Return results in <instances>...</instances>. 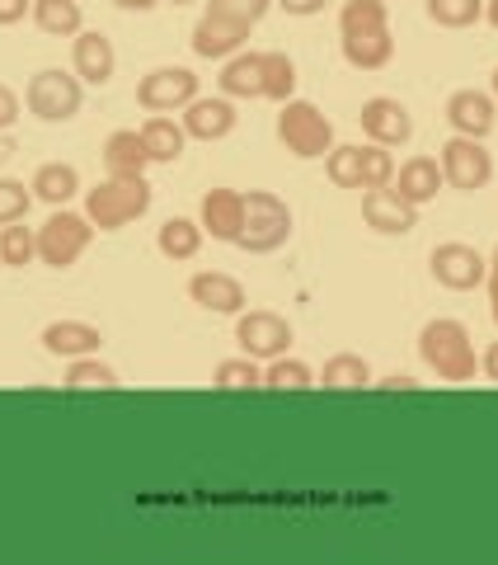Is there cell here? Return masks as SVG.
Returning <instances> with one entry per match:
<instances>
[{"mask_svg":"<svg viewBox=\"0 0 498 565\" xmlns=\"http://www.w3.org/2000/svg\"><path fill=\"white\" fill-rule=\"evenodd\" d=\"M113 6H118V10H128V14H151L160 0H113Z\"/></svg>","mask_w":498,"mask_h":565,"instance_id":"bcb514c9","label":"cell"},{"mask_svg":"<svg viewBox=\"0 0 498 565\" xmlns=\"http://www.w3.org/2000/svg\"><path fill=\"white\" fill-rule=\"evenodd\" d=\"M212 386L226 396H249V392H263V363L245 359V353H236V359H221L217 373H212Z\"/></svg>","mask_w":498,"mask_h":565,"instance_id":"4dcf8cb0","label":"cell"},{"mask_svg":"<svg viewBox=\"0 0 498 565\" xmlns=\"http://www.w3.org/2000/svg\"><path fill=\"white\" fill-rule=\"evenodd\" d=\"M429 269L437 278V288L475 292V288H485V278H489V259L466 241H447V245H437V250L429 255Z\"/></svg>","mask_w":498,"mask_h":565,"instance_id":"30bf717a","label":"cell"},{"mask_svg":"<svg viewBox=\"0 0 498 565\" xmlns=\"http://www.w3.org/2000/svg\"><path fill=\"white\" fill-rule=\"evenodd\" d=\"M188 43H193V57H203V62H226V57H236V52H245L249 24L203 10V20L193 24V39H188Z\"/></svg>","mask_w":498,"mask_h":565,"instance_id":"7c38bea8","label":"cell"},{"mask_svg":"<svg viewBox=\"0 0 498 565\" xmlns=\"http://www.w3.org/2000/svg\"><path fill=\"white\" fill-rule=\"evenodd\" d=\"M325 174L339 189H362V147H334L325 156Z\"/></svg>","mask_w":498,"mask_h":565,"instance_id":"d590c367","label":"cell"},{"mask_svg":"<svg viewBox=\"0 0 498 565\" xmlns=\"http://www.w3.org/2000/svg\"><path fill=\"white\" fill-rule=\"evenodd\" d=\"M362 222L377 236H409L419 226V207L404 203L396 189H362Z\"/></svg>","mask_w":498,"mask_h":565,"instance_id":"9a60e30c","label":"cell"},{"mask_svg":"<svg viewBox=\"0 0 498 565\" xmlns=\"http://www.w3.org/2000/svg\"><path fill=\"white\" fill-rule=\"evenodd\" d=\"M170 6H193V0H170Z\"/></svg>","mask_w":498,"mask_h":565,"instance_id":"f907efd6","label":"cell"},{"mask_svg":"<svg viewBox=\"0 0 498 565\" xmlns=\"http://www.w3.org/2000/svg\"><path fill=\"white\" fill-rule=\"evenodd\" d=\"M43 353H52V359H90V353L104 349V330L90 326V321H47L43 326Z\"/></svg>","mask_w":498,"mask_h":565,"instance_id":"d6986e66","label":"cell"},{"mask_svg":"<svg viewBox=\"0 0 498 565\" xmlns=\"http://www.w3.org/2000/svg\"><path fill=\"white\" fill-rule=\"evenodd\" d=\"M14 151H20V147H14V141H10L6 132H0V170H6V166L14 161Z\"/></svg>","mask_w":498,"mask_h":565,"instance_id":"7dc6e473","label":"cell"},{"mask_svg":"<svg viewBox=\"0 0 498 565\" xmlns=\"http://www.w3.org/2000/svg\"><path fill=\"white\" fill-rule=\"evenodd\" d=\"M29 189H33V199H39V203H47V207H66V203L80 193V170H76V166H66V161H47V166L33 170Z\"/></svg>","mask_w":498,"mask_h":565,"instance_id":"cb8c5ba5","label":"cell"},{"mask_svg":"<svg viewBox=\"0 0 498 565\" xmlns=\"http://www.w3.org/2000/svg\"><path fill=\"white\" fill-rule=\"evenodd\" d=\"M236 344L245 359H255V363H273L282 359V353L292 349V321L288 316H278V311H240L236 316Z\"/></svg>","mask_w":498,"mask_h":565,"instance_id":"ba28073f","label":"cell"},{"mask_svg":"<svg viewBox=\"0 0 498 565\" xmlns=\"http://www.w3.org/2000/svg\"><path fill=\"white\" fill-rule=\"evenodd\" d=\"M20 114H24V104H20V95L10 90L6 81H0V132H10L14 122H20Z\"/></svg>","mask_w":498,"mask_h":565,"instance_id":"ab89813d","label":"cell"},{"mask_svg":"<svg viewBox=\"0 0 498 565\" xmlns=\"http://www.w3.org/2000/svg\"><path fill=\"white\" fill-rule=\"evenodd\" d=\"M207 10H212V14H226V20H240V24L255 29L263 14L273 10V0H207Z\"/></svg>","mask_w":498,"mask_h":565,"instance_id":"f35d334b","label":"cell"},{"mask_svg":"<svg viewBox=\"0 0 498 565\" xmlns=\"http://www.w3.org/2000/svg\"><path fill=\"white\" fill-rule=\"evenodd\" d=\"M155 203V189L147 184V174H109L104 184L85 189V217L95 222V232H122V226H132L137 217H147Z\"/></svg>","mask_w":498,"mask_h":565,"instance_id":"7a4b0ae2","label":"cell"},{"mask_svg":"<svg viewBox=\"0 0 498 565\" xmlns=\"http://www.w3.org/2000/svg\"><path fill=\"white\" fill-rule=\"evenodd\" d=\"M0 269H6V264H0Z\"/></svg>","mask_w":498,"mask_h":565,"instance_id":"816d5d0a","label":"cell"},{"mask_svg":"<svg viewBox=\"0 0 498 565\" xmlns=\"http://www.w3.org/2000/svg\"><path fill=\"white\" fill-rule=\"evenodd\" d=\"M292 241V207L269 189L245 193V232H240V250L245 255H273Z\"/></svg>","mask_w":498,"mask_h":565,"instance_id":"3957f363","label":"cell"},{"mask_svg":"<svg viewBox=\"0 0 498 565\" xmlns=\"http://www.w3.org/2000/svg\"><path fill=\"white\" fill-rule=\"evenodd\" d=\"M221 95L226 99H263V52H236L221 62Z\"/></svg>","mask_w":498,"mask_h":565,"instance_id":"44dd1931","label":"cell"},{"mask_svg":"<svg viewBox=\"0 0 498 565\" xmlns=\"http://www.w3.org/2000/svg\"><path fill=\"white\" fill-rule=\"evenodd\" d=\"M80 104H85V85L76 71L47 66L39 76H29V85H24V109L39 122H71L80 114Z\"/></svg>","mask_w":498,"mask_h":565,"instance_id":"5b68a950","label":"cell"},{"mask_svg":"<svg viewBox=\"0 0 498 565\" xmlns=\"http://www.w3.org/2000/svg\"><path fill=\"white\" fill-rule=\"evenodd\" d=\"M278 141L296 156V161H320V156L334 151V122L325 118L320 104L288 99L278 114Z\"/></svg>","mask_w":498,"mask_h":565,"instance_id":"277c9868","label":"cell"},{"mask_svg":"<svg viewBox=\"0 0 498 565\" xmlns=\"http://www.w3.org/2000/svg\"><path fill=\"white\" fill-rule=\"evenodd\" d=\"M447 122H452L456 137L485 141L494 132V122H498V99L489 90H456L447 99Z\"/></svg>","mask_w":498,"mask_h":565,"instance_id":"ac0fdd59","label":"cell"},{"mask_svg":"<svg viewBox=\"0 0 498 565\" xmlns=\"http://www.w3.org/2000/svg\"><path fill=\"white\" fill-rule=\"evenodd\" d=\"M485 20L498 29V0H485Z\"/></svg>","mask_w":498,"mask_h":565,"instance_id":"c3c4849f","label":"cell"},{"mask_svg":"<svg viewBox=\"0 0 498 565\" xmlns=\"http://www.w3.org/2000/svg\"><path fill=\"white\" fill-rule=\"evenodd\" d=\"M423 10L437 29H475L485 20V0H429Z\"/></svg>","mask_w":498,"mask_h":565,"instance_id":"e575fe53","label":"cell"},{"mask_svg":"<svg viewBox=\"0 0 498 565\" xmlns=\"http://www.w3.org/2000/svg\"><path fill=\"white\" fill-rule=\"evenodd\" d=\"M489 95L498 99V66H494V81H489Z\"/></svg>","mask_w":498,"mask_h":565,"instance_id":"681fc988","label":"cell"},{"mask_svg":"<svg viewBox=\"0 0 498 565\" xmlns=\"http://www.w3.org/2000/svg\"><path fill=\"white\" fill-rule=\"evenodd\" d=\"M33 207V189L20 184V180H0V226L10 222H24Z\"/></svg>","mask_w":498,"mask_h":565,"instance_id":"74e56055","label":"cell"},{"mask_svg":"<svg viewBox=\"0 0 498 565\" xmlns=\"http://www.w3.org/2000/svg\"><path fill=\"white\" fill-rule=\"evenodd\" d=\"M203 226L193 222V217H170L165 226L155 232V250L165 255V259H174V264H188V259H198V250H203Z\"/></svg>","mask_w":498,"mask_h":565,"instance_id":"4316f807","label":"cell"},{"mask_svg":"<svg viewBox=\"0 0 498 565\" xmlns=\"http://www.w3.org/2000/svg\"><path fill=\"white\" fill-rule=\"evenodd\" d=\"M273 6H282L288 14H296V20H311V14H320L329 6V0H273Z\"/></svg>","mask_w":498,"mask_h":565,"instance_id":"b9f144b4","label":"cell"},{"mask_svg":"<svg viewBox=\"0 0 498 565\" xmlns=\"http://www.w3.org/2000/svg\"><path fill=\"white\" fill-rule=\"evenodd\" d=\"M71 71L80 76V85H109L118 71V52L109 43V33L80 29L76 39H71Z\"/></svg>","mask_w":498,"mask_h":565,"instance_id":"4fadbf2b","label":"cell"},{"mask_svg":"<svg viewBox=\"0 0 498 565\" xmlns=\"http://www.w3.org/2000/svg\"><path fill=\"white\" fill-rule=\"evenodd\" d=\"M494 255H498V250H494Z\"/></svg>","mask_w":498,"mask_h":565,"instance_id":"f5cc1de1","label":"cell"},{"mask_svg":"<svg viewBox=\"0 0 498 565\" xmlns=\"http://www.w3.org/2000/svg\"><path fill=\"white\" fill-rule=\"evenodd\" d=\"M263 392H278V396H301V392H315V367L301 363V359H273L263 363Z\"/></svg>","mask_w":498,"mask_h":565,"instance_id":"f1b7e54d","label":"cell"},{"mask_svg":"<svg viewBox=\"0 0 498 565\" xmlns=\"http://www.w3.org/2000/svg\"><path fill=\"white\" fill-rule=\"evenodd\" d=\"M33 259H39V232H29L24 222L0 226V264L6 269H24Z\"/></svg>","mask_w":498,"mask_h":565,"instance_id":"836d02e7","label":"cell"},{"mask_svg":"<svg viewBox=\"0 0 498 565\" xmlns=\"http://www.w3.org/2000/svg\"><path fill=\"white\" fill-rule=\"evenodd\" d=\"M184 132H188V141H221V137H230L236 132V122H240V114H236V99H226V95H217V99H207V95H198L184 109Z\"/></svg>","mask_w":498,"mask_h":565,"instance_id":"e0dca14e","label":"cell"},{"mask_svg":"<svg viewBox=\"0 0 498 565\" xmlns=\"http://www.w3.org/2000/svg\"><path fill=\"white\" fill-rule=\"evenodd\" d=\"M358 122H362L367 141H377V147H409V141H414V114L390 95H371L362 104Z\"/></svg>","mask_w":498,"mask_h":565,"instance_id":"8fae6325","label":"cell"},{"mask_svg":"<svg viewBox=\"0 0 498 565\" xmlns=\"http://www.w3.org/2000/svg\"><path fill=\"white\" fill-rule=\"evenodd\" d=\"M377 29H390L386 0H344V10H339V39H353V33H377Z\"/></svg>","mask_w":498,"mask_h":565,"instance_id":"1f68e13d","label":"cell"},{"mask_svg":"<svg viewBox=\"0 0 498 565\" xmlns=\"http://www.w3.org/2000/svg\"><path fill=\"white\" fill-rule=\"evenodd\" d=\"M437 166H442V180H447V189L479 193V189L494 184V156H489L485 141H475V137H456L452 132V141H442Z\"/></svg>","mask_w":498,"mask_h":565,"instance_id":"52a82bcc","label":"cell"},{"mask_svg":"<svg viewBox=\"0 0 498 565\" xmlns=\"http://www.w3.org/2000/svg\"><path fill=\"white\" fill-rule=\"evenodd\" d=\"M33 24L47 39H76L85 29V14H80V0H33Z\"/></svg>","mask_w":498,"mask_h":565,"instance_id":"83f0119b","label":"cell"},{"mask_svg":"<svg viewBox=\"0 0 498 565\" xmlns=\"http://www.w3.org/2000/svg\"><path fill=\"white\" fill-rule=\"evenodd\" d=\"M315 386L320 392H367L371 363L362 353H334V359H325V367L315 373Z\"/></svg>","mask_w":498,"mask_h":565,"instance_id":"d4e9b609","label":"cell"},{"mask_svg":"<svg viewBox=\"0 0 498 565\" xmlns=\"http://www.w3.org/2000/svg\"><path fill=\"white\" fill-rule=\"evenodd\" d=\"M24 14H33V0H0V29L20 24Z\"/></svg>","mask_w":498,"mask_h":565,"instance_id":"60d3db41","label":"cell"},{"mask_svg":"<svg viewBox=\"0 0 498 565\" xmlns=\"http://www.w3.org/2000/svg\"><path fill=\"white\" fill-rule=\"evenodd\" d=\"M263 99L273 104L296 99V62L288 52H263Z\"/></svg>","mask_w":498,"mask_h":565,"instance_id":"d6a6232c","label":"cell"},{"mask_svg":"<svg viewBox=\"0 0 498 565\" xmlns=\"http://www.w3.org/2000/svg\"><path fill=\"white\" fill-rule=\"evenodd\" d=\"M479 373H485V377L498 386V340H494L485 353H479Z\"/></svg>","mask_w":498,"mask_h":565,"instance_id":"ee69618b","label":"cell"},{"mask_svg":"<svg viewBox=\"0 0 498 565\" xmlns=\"http://www.w3.org/2000/svg\"><path fill=\"white\" fill-rule=\"evenodd\" d=\"M485 288H489V316H494V326H498V255L489 259V278H485Z\"/></svg>","mask_w":498,"mask_h":565,"instance_id":"f6af8a7d","label":"cell"},{"mask_svg":"<svg viewBox=\"0 0 498 565\" xmlns=\"http://www.w3.org/2000/svg\"><path fill=\"white\" fill-rule=\"evenodd\" d=\"M198 99V76L188 66H155L137 81V104L147 114H180Z\"/></svg>","mask_w":498,"mask_h":565,"instance_id":"9c48e42d","label":"cell"},{"mask_svg":"<svg viewBox=\"0 0 498 565\" xmlns=\"http://www.w3.org/2000/svg\"><path fill=\"white\" fill-rule=\"evenodd\" d=\"M188 302H198L212 316H240L249 307V292L240 278H230L221 269H203L188 278Z\"/></svg>","mask_w":498,"mask_h":565,"instance_id":"2e32d148","label":"cell"},{"mask_svg":"<svg viewBox=\"0 0 498 565\" xmlns=\"http://www.w3.org/2000/svg\"><path fill=\"white\" fill-rule=\"evenodd\" d=\"M198 226H203V236L221 241V245H236L240 232H245V193L240 189H212V193H203Z\"/></svg>","mask_w":498,"mask_h":565,"instance_id":"5bb4252c","label":"cell"},{"mask_svg":"<svg viewBox=\"0 0 498 565\" xmlns=\"http://www.w3.org/2000/svg\"><path fill=\"white\" fill-rule=\"evenodd\" d=\"M137 132H141V141H147V151H151V166H174L188 151L184 122H174L170 114H151Z\"/></svg>","mask_w":498,"mask_h":565,"instance_id":"603a6c76","label":"cell"},{"mask_svg":"<svg viewBox=\"0 0 498 565\" xmlns=\"http://www.w3.org/2000/svg\"><path fill=\"white\" fill-rule=\"evenodd\" d=\"M377 392H386V396H396V392H419V377H404V373H396V377L377 382Z\"/></svg>","mask_w":498,"mask_h":565,"instance_id":"7bdbcfd3","label":"cell"},{"mask_svg":"<svg viewBox=\"0 0 498 565\" xmlns=\"http://www.w3.org/2000/svg\"><path fill=\"white\" fill-rule=\"evenodd\" d=\"M95 241V222L85 212L71 207H52V217L39 226V264L47 269H71Z\"/></svg>","mask_w":498,"mask_h":565,"instance_id":"8992f818","label":"cell"},{"mask_svg":"<svg viewBox=\"0 0 498 565\" xmlns=\"http://www.w3.org/2000/svg\"><path fill=\"white\" fill-rule=\"evenodd\" d=\"M390 180H396V156H390V147L367 141L362 147V189H390Z\"/></svg>","mask_w":498,"mask_h":565,"instance_id":"8d00e7d4","label":"cell"},{"mask_svg":"<svg viewBox=\"0 0 498 565\" xmlns=\"http://www.w3.org/2000/svg\"><path fill=\"white\" fill-rule=\"evenodd\" d=\"M339 47H344V62L353 71H381V66H390V57H396V39H390V29L353 33V39H339Z\"/></svg>","mask_w":498,"mask_h":565,"instance_id":"484cf974","label":"cell"},{"mask_svg":"<svg viewBox=\"0 0 498 565\" xmlns=\"http://www.w3.org/2000/svg\"><path fill=\"white\" fill-rule=\"evenodd\" d=\"M62 386H66L71 396H80V392H118L122 377L113 373L109 363H99V353H90V359H71L66 363Z\"/></svg>","mask_w":498,"mask_h":565,"instance_id":"f546056e","label":"cell"},{"mask_svg":"<svg viewBox=\"0 0 498 565\" xmlns=\"http://www.w3.org/2000/svg\"><path fill=\"white\" fill-rule=\"evenodd\" d=\"M390 189H396L404 203L423 207V203H433L437 193L447 189V180H442V166L433 161V156H409V161L396 170V180H390Z\"/></svg>","mask_w":498,"mask_h":565,"instance_id":"ffe728a7","label":"cell"},{"mask_svg":"<svg viewBox=\"0 0 498 565\" xmlns=\"http://www.w3.org/2000/svg\"><path fill=\"white\" fill-rule=\"evenodd\" d=\"M104 170H109V174H128V180H137V174L151 170V151H147V141H141L137 128L109 132V141H104Z\"/></svg>","mask_w":498,"mask_h":565,"instance_id":"7402d4cb","label":"cell"},{"mask_svg":"<svg viewBox=\"0 0 498 565\" xmlns=\"http://www.w3.org/2000/svg\"><path fill=\"white\" fill-rule=\"evenodd\" d=\"M419 359L437 382H452V386L475 382L479 373L475 334L466 330V321H452V316H437V321L419 330Z\"/></svg>","mask_w":498,"mask_h":565,"instance_id":"6da1fadb","label":"cell"}]
</instances>
